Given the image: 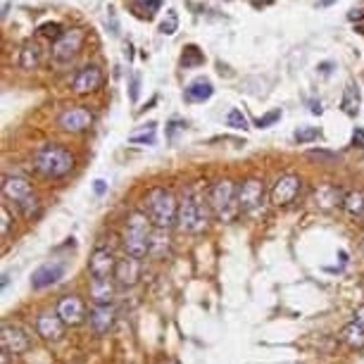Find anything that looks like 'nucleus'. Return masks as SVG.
I'll return each instance as SVG.
<instances>
[{
	"instance_id": "e433bc0d",
	"label": "nucleus",
	"mask_w": 364,
	"mask_h": 364,
	"mask_svg": "<svg viewBox=\"0 0 364 364\" xmlns=\"http://www.w3.org/2000/svg\"><path fill=\"white\" fill-rule=\"evenodd\" d=\"M138 74H133V79H131V101H138Z\"/></svg>"
},
{
	"instance_id": "c03bdc74",
	"label": "nucleus",
	"mask_w": 364,
	"mask_h": 364,
	"mask_svg": "<svg viewBox=\"0 0 364 364\" xmlns=\"http://www.w3.org/2000/svg\"><path fill=\"white\" fill-rule=\"evenodd\" d=\"M362 252H364V243H362Z\"/></svg>"
},
{
	"instance_id": "f3484780",
	"label": "nucleus",
	"mask_w": 364,
	"mask_h": 364,
	"mask_svg": "<svg viewBox=\"0 0 364 364\" xmlns=\"http://www.w3.org/2000/svg\"><path fill=\"white\" fill-rule=\"evenodd\" d=\"M88 324H91V328L98 336L110 333L115 326V307L112 305H96L91 310V314H88Z\"/></svg>"
},
{
	"instance_id": "b1692460",
	"label": "nucleus",
	"mask_w": 364,
	"mask_h": 364,
	"mask_svg": "<svg viewBox=\"0 0 364 364\" xmlns=\"http://www.w3.org/2000/svg\"><path fill=\"white\" fill-rule=\"evenodd\" d=\"M41 64V48L38 43H34V41H29V43L22 45V52H20V67L27 69V72H31V69H36Z\"/></svg>"
},
{
	"instance_id": "cd10ccee",
	"label": "nucleus",
	"mask_w": 364,
	"mask_h": 364,
	"mask_svg": "<svg viewBox=\"0 0 364 364\" xmlns=\"http://www.w3.org/2000/svg\"><path fill=\"white\" fill-rule=\"evenodd\" d=\"M319 136L321 133H319V129L316 126H300L296 133H293V138H296L298 143H312V140H316Z\"/></svg>"
},
{
	"instance_id": "7ed1b4c3",
	"label": "nucleus",
	"mask_w": 364,
	"mask_h": 364,
	"mask_svg": "<svg viewBox=\"0 0 364 364\" xmlns=\"http://www.w3.org/2000/svg\"><path fill=\"white\" fill-rule=\"evenodd\" d=\"M145 214L150 217L152 226L167 231L179 219V201H176V196L169 189L155 186L145 196Z\"/></svg>"
},
{
	"instance_id": "f257e3e1",
	"label": "nucleus",
	"mask_w": 364,
	"mask_h": 364,
	"mask_svg": "<svg viewBox=\"0 0 364 364\" xmlns=\"http://www.w3.org/2000/svg\"><path fill=\"white\" fill-rule=\"evenodd\" d=\"M150 240H152V221L150 217L140 210L129 212L124 219V236H122V245H124L126 255L131 257H145L150 252Z\"/></svg>"
},
{
	"instance_id": "1a4fd4ad",
	"label": "nucleus",
	"mask_w": 364,
	"mask_h": 364,
	"mask_svg": "<svg viewBox=\"0 0 364 364\" xmlns=\"http://www.w3.org/2000/svg\"><path fill=\"white\" fill-rule=\"evenodd\" d=\"M303 189V181L298 174H281L277 179V184L272 186V203L277 208H286L298 198V193Z\"/></svg>"
},
{
	"instance_id": "37998d69",
	"label": "nucleus",
	"mask_w": 364,
	"mask_h": 364,
	"mask_svg": "<svg viewBox=\"0 0 364 364\" xmlns=\"http://www.w3.org/2000/svg\"><path fill=\"white\" fill-rule=\"evenodd\" d=\"M360 31H362V34H364V27H362V29H360Z\"/></svg>"
},
{
	"instance_id": "393cba45",
	"label": "nucleus",
	"mask_w": 364,
	"mask_h": 364,
	"mask_svg": "<svg viewBox=\"0 0 364 364\" xmlns=\"http://www.w3.org/2000/svg\"><path fill=\"white\" fill-rule=\"evenodd\" d=\"M157 140V124L150 122V124L138 126L136 131L129 133V143H138V145H152Z\"/></svg>"
},
{
	"instance_id": "20e7f679",
	"label": "nucleus",
	"mask_w": 364,
	"mask_h": 364,
	"mask_svg": "<svg viewBox=\"0 0 364 364\" xmlns=\"http://www.w3.org/2000/svg\"><path fill=\"white\" fill-rule=\"evenodd\" d=\"M210 212H212L210 203H205L201 196H196V191H189L179 201V219H176V224L186 233H201L208 226Z\"/></svg>"
},
{
	"instance_id": "58836bf2",
	"label": "nucleus",
	"mask_w": 364,
	"mask_h": 364,
	"mask_svg": "<svg viewBox=\"0 0 364 364\" xmlns=\"http://www.w3.org/2000/svg\"><path fill=\"white\" fill-rule=\"evenodd\" d=\"M310 105H312V108H310V110H312V115H321V112H324V108H321V103L312 101V103H310Z\"/></svg>"
},
{
	"instance_id": "4be33fe9",
	"label": "nucleus",
	"mask_w": 364,
	"mask_h": 364,
	"mask_svg": "<svg viewBox=\"0 0 364 364\" xmlns=\"http://www.w3.org/2000/svg\"><path fill=\"white\" fill-rule=\"evenodd\" d=\"M340 340L352 350H364V326L357 321H350L348 326H343L340 331Z\"/></svg>"
},
{
	"instance_id": "7c9ffc66",
	"label": "nucleus",
	"mask_w": 364,
	"mask_h": 364,
	"mask_svg": "<svg viewBox=\"0 0 364 364\" xmlns=\"http://www.w3.org/2000/svg\"><path fill=\"white\" fill-rule=\"evenodd\" d=\"M176 29H179V15H176L174 10H167V20L160 24V31L164 34V36H172Z\"/></svg>"
},
{
	"instance_id": "0eeeda50",
	"label": "nucleus",
	"mask_w": 364,
	"mask_h": 364,
	"mask_svg": "<svg viewBox=\"0 0 364 364\" xmlns=\"http://www.w3.org/2000/svg\"><path fill=\"white\" fill-rule=\"evenodd\" d=\"M81 45H84V34L79 29H69L52 43V60L57 64H69L79 55Z\"/></svg>"
},
{
	"instance_id": "6ab92c4d",
	"label": "nucleus",
	"mask_w": 364,
	"mask_h": 364,
	"mask_svg": "<svg viewBox=\"0 0 364 364\" xmlns=\"http://www.w3.org/2000/svg\"><path fill=\"white\" fill-rule=\"evenodd\" d=\"M343 198L345 196L340 193L338 186L321 184V186H316L312 203L316 205V208H321V210H331V208H336V205H343Z\"/></svg>"
},
{
	"instance_id": "c85d7f7f",
	"label": "nucleus",
	"mask_w": 364,
	"mask_h": 364,
	"mask_svg": "<svg viewBox=\"0 0 364 364\" xmlns=\"http://www.w3.org/2000/svg\"><path fill=\"white\" fill-rule=\"evenodd\" d=\"M226 126L231 129H248V119H245V115L240 112L238 108H231L226 115Z\"/></svg>"
},
{
	"instance_id": "2f4dec72",
	"label": "nucleus",
	"mask_w": 364,
	"mask_h": 364,
	"mask_svg": "<svg viewBox=\"0 0 364 364\" xmlns=\"http://www.w3.org/2000/svg\"><path fill=\"white\" fill-rule=\"evenodd\" d=\"M38 34H41V36H48V38H60L62 36V27L60 24H55V22H48V24H41L38 27Z\"/></svg>"
},
{
	"instance_id": "9b49d317",
	"label": "nucleus",
	"mask_w": 364,
	"mask_h": 364,
	"mask_svg": "<svg viewBox=\"0 0 364 364\" xmlns=\"http://www.w3.org/2000/svg\"><path fill=\"white\" fill-rule=\"evenodd\" d=\"M0 340H3V350L10 355H24L31 348V338L27 336V331L20 324H3Z\"/></svg>"
},
{
	"instance_id": "a19ab883",
	"label": "nucleus",
	"mask_w": 364,
	"mask_h": 364,
	"mask_svg": "<svg viewBox=\"0 0 364 364\" xmlns=\"http://www.w3.org/2000/svg\"><path fill=\"white\" fill-rule=\"evenodd\" d=\"M331 67H333V64L331 62H324V64H321V74H331Z\"/></svg>"
},
{
	"instance_id": "423d86ee",
	"label": "nucleus",
	"mask_w": 364,
	"mask_h": 364,
	"mask_svg": "<svg viewBox=\"0 0 364 364\" xmlns=\"http://www.w3.org/2000/svg\"><path fill=\"white\" fill-rule=\"evenodd\" d=\"M236 196H238V189L233 181L228 179H221V181H214L208 191V203H210V210H212L214 217H219L221 221H228L233 217V208L238 210V203H236Z\"/></svg>"
},
{
	"instance_id": "6e6552de",
	"label": "nucleus",
	"mask_w": 364,
	"mask_h": 364,
	"mask_svg": "<svg viewBox=\"0 0 364 364\" xmlns=\"http://www.w3.org/2000/svg\"><path fill=\"white\" fill-rule=\"evenodd\" d=\"M238 210L243 214L255 212L257 208L264 203V184L260 179H245L243 184L238 186V196H236Z\"/></svg>"
},
{
	"instance_id": "f03ea898",
	"label": "nucleus",
	"mask_w": 364,
	"mask_h": 364,
	"mask_svg": "<svg viewBox=\"0 0 364 364\" xmlns=\"http://www.w3.org/2000/svg\"><path fill=\"white\" fill-rule=\"evenodd\" d=\"M34 169L45 179H62L74 169V155L64 145L45 143L34 152Z\"/></svg>"
},
{
	"instance_id": "79ce46f5",
	"label": "nucleus",
	"mask_w": 364,
	"mask_h": 364,
	"mask_svg": "<svg viewBox=\"0 0 364 364\" xmlns=\"http://www.w3.org/2000/svg\"><path fill=\"white\" fill-rule=\"evenodd\" d=\"M362 140H364V133H362V131H355V145H357V143L362 145Z\"/></svg>"
},
{
	"instance_id": "f704fd0d",
	"label": "nucleus",
	"mask_w": 364,
	"mask_h": 364,
	"mask_svg": "<svg viewBox=\"0 0 364 364\" xmlns=\"http://www.w3.org/2000/svg\"><path fill=\"white\" fill-rule=\"evenodd\" d=\"M0 219H3V224H0V226H3V236H8L10 226H13V219H10V210L5 208V205L0 208Z\"/></svg>"
},
{
	"instance_id": "aec40b11",
	"label": "nucleus",
	"mask_w": 364,
	"mask_h": 364,
	"mask_svg": "<svg viewBox=\"0 0 364 364\" xmlns=\"http://www.w3.org/2000/svg\"><path fill=\"white\" fill-rule=\"evenodd\" d=\"M214 96V86L210 79H196L191 81V86L186 88V101L191 103H205Z\"/></svg>"
},
{
	"instance_id": "412c9836",
	"label": "nucleus",
	"mask_w": 364,
	"mask_h": 364,
	"mask_svg": "<svg viewBox=\"0 0 364 364\" xmlns=\"http://www.w3.org/2000/svg\"><path fill=\"white\" fill-rule=\"evenodd\" d=\"M91 298L96 305H112L115 286L110 279H93L91 281Z\"/></svg>"
},
{
	"instance_id": "4c0bfd02",
	"label": "nucleus",
	"mask_w": 364,
	"mask_h": 364,
	"mask_svg": "<svg viewBox=\"0 0 364 364\" xmlns=\"http://www.w3.org/2000/svg\"><path fill=\"white\" fill-rule=\"evenodd\" d=\"M352 316H355V319H352V321H357V324H362V326H364V305H360V307L355 310V314H352Z\"/></svg>"
},
{
	"instance_id": "dca6fc26",
	"label": "nucleus",
	"mask_w": 364,
	"mask_h": 364,
	"mask_svg": "<svg viewBox=\"0 0 364 364\" xmlns=\"http://www.w3.org/2000/svg\"><path fill=\"white\" fill-rule=\"evenodd\" d=\"M64 321L57 312H43L36 319V331L43 340H60L64 336Z\"/></svg>"
},
{
	"instance_id": "c9c22d12",
	"label": "nucleus",
	"mask_w": 364,
	"mask_h": 364,
	"mask_svg": "<svg viewBox=\"0 0 364 364\" xmlns=\"http://www.w3.org/2000/svg\"><path fill=\"white\" fill-rule=\"evenodd\" d=\"M307 155L310 157H316V160H333L331 152H324V150H310Z\"/></svg>"
},
{
	"instance_id": "ea45409f",
	"label": "nucleus",
	"mask_w": 364,
	"mask_h": 364,
	"mask_svg": "<svg viewBox=\"0 0 364 364\" xmlns=\"http://www.w3.org/2000/svg\"><path fill=\"white\" fill-rule=\"evenodd\" d=\"M96 193H98V196H103V193H105V181H101V179L96 181Z\"/></svg>"
},
{
	"instance_id": "9d476101",
	"label": "nucleus",
	"mask_w": 364,
	"mask_h": 364,
	"mask_svg": "<svg viewBox=\"0 0 364 364\" xmlns=\"http://www.w3.org/2000/svg\"><path fill=\"white\" fill-rule=\"evenodd\" d=\"M55 312L60 314V319L67 326H79V324H84V321L88 319L86 305H84V300H81L79 296H62L60 303H57Z\"/></svg>"
},
{
	"instance_id": "5701e85b",
	"label": "nucleus",
	"mask_w": 364,
	"mask_h": 364,
	"mask_svg": "<svg viewBox=\"0 0 364 364\" xmlns=\"http://www.w3.org/2000/svg\"><path fill=\"white\" fill-rule=\"evenodd\" d=\"M360 103H362L360 91H357V86L350 81V84L345 86V91H343V101H340V108H343V112L348 117H357V112H360Z\"/></svg>"
},
{
	"instance_id": "bb28decb",
	"label": "nucleus",
	"mask_w": 364,
	"mask_h": 364,
	"mask_svg": "<svg viewBox=\"0 0 364 364\" xmlns=\"http://www.w3.org/2000/svg\"><path fill=\"white\" fill-rule=\"evenodd\" d=\"M205 62V55L198 45H186L184 48V55H181V64L184 67H201Z\"/></svg>"
},
{
	"instance_id": "4468645a",
	"label": "nucleus",
	"mask_w": 364,
	"mask_h": 364,
	"mask_svg": "<svg viewBox=\"0 0 364 364\" xmlns=\"http://www.w3.org/2000/svg\"><path fill=\"white\" fill-rule=\"evenodd\" d=\"M117 262L119 260H115V252L110 248H96L88 260V272L93 279H110L117 272Z\"/></svg>"
},
{
	"instance_id": "a878e982",
	"label": "nucleus",
	"mask_w": 364,
	"mask_h": 364,
	"mask_svg": "<svg viewBox=\"0 0 364 364\" xmlns=\"http://www.w3.org/2000/svg\"><path fill=\"white\" fill-rule=\"evenodd\" d=\"M343 210L352 217L364 214V193L362 191H350L343 198Z\"/></svg>"
},
{
	"instance_id": "473e14b6",
	"label": "nucleus",
	"mask_w": 364,
	"mask_h": 364,
	"mask_svg": "<svg viewBox=\"0 0 364 364\" xmlns=\"http://www.w3.org/2000/svg\"><path fill=\"white\" fill-rule=\"evenodd\" d=\"M279 119H281V110H272V112H267L264 117H260V119L255 122V126L257 129H267V126L277 124Z\"/></svg>"
},
{
	"instance_id": "f8f14e48",
	"label": "nucleus",
	"mask_w": 364,
	"mask_h": 364,
	"mask_svg": "<svg viewBox=\"0 0 364 364\" xmlns=\"http://www.w3.org/2000/svg\"><path fill=\"white\" fill-rule=\"evenodd\" d=\"M91 124H93V115L86 108H69L57 117V126L67 133H84L86 129H91Z\"/></svg>"
},
{
	"instance_id": "39448f33",
	"label": "nucleus",
	"mask_w": 364,
	"mask_h": 364,
	"mask_svg": "<svg viewBox=\"0 0 364 364\" xmlns=\"http://www.w3.org/2000/svg\"><path fill=\"white\" fill-rule=\"evenodd\" d=\"M3 196L8 198V201H13L17 205V210H20L24 217H34L38 214V198L36 193H34L31 184L24 179V176L20 174H10L3 179Z\"/></svg>"
},
{
	"instance_id": "72a5a7b5",
	"label": "nucleus",
	"mask_w": 364,
	"mask_h": 364,
	"mask_svg": "<svg viewBox=\"0 0 364 364\" xmlns=\"http://www.w3.org/2000/svg\"><path fill=\"white\" fill-rule=\"evenodd\" d=\"M179 131H186V122L174 119L172 124H169V129H167V138L169 140H176V133H179Z\"/></svg>"
},
{
	"instance_id": "c756f323",
	"label": "nucleus",
	"mask_w": 364,
	"mask_h": 364,
	"mask_svg": "<svg viewBox=\"0 0 364 364\" xmlns=\"http://www.w3.org/2000/svg\"><path fill=\"white\" fill-rule=\"evenodd\" d=\"M160 5H162V0H136V8H138V15L140 17H150L160 10Z\"/></svg>"
},
{
	"instance_id": "ddd939ff",
	"label": "nucleus",
	"mask_w": 364,
	"mask_h": 364,
	"mask_svg": "<svg viewBox=\"0 0 364 364\" xmlns=\"http://www.w3.org/2000/svg\"><path fill=\"white\" fill-rule=\"evenodd\" d=\"M101 86H103V72L98 64H86V67H81L72 79V91L76 96H86V93L98 91Z\"/></svg>"
},
{
	"instance_id": "2eb2a0df",
	"label": "nucleus",
	"mask_w": 364,
	"mask_h": 364,
	"mask_svg": "<svg viewBox=\"0 0 364 364\" xmlns=\"http://www.w3.org/2000/svg\"><path fill=\"white\" fill-rule=\"evenodd\" d=\"M64 272H67V267H64V262L60 260H48V262H43L41 267L34 272V277H31V289L34 291H43V289H48V286L52 284H57L62 277H64Z\"/></svg>"
},
{
	"instance_id": "a211bd4d",
	"label": "nucleus",
	"mask_w": 364,
	"mask_h": 364,
	"mask_svg": "<svg viewBox=\"0 0 364 364\" xmlns=\"http://www.w3.org/2000/svg\"><path fill=\"white\" fill-rule=\"evenodd\" d=\"M140 260L138 257H131L126 255L124 260L117 262V272H115V279L119 286H124V289H129V286H136L138 279H140Z\"/></svg>"
}]
</instances>
